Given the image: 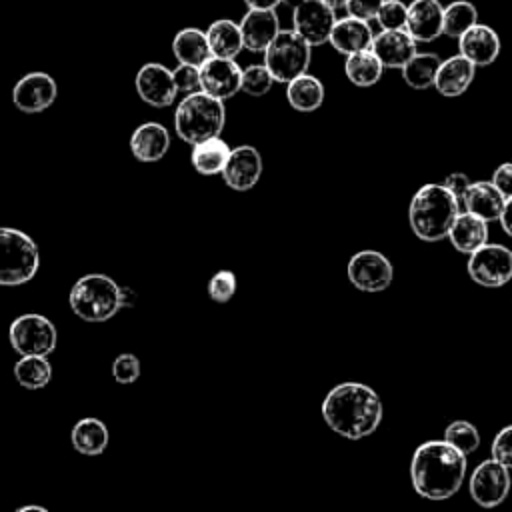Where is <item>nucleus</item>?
Segmentation results:
<instances>
[{
  "instance_id": "obj_5",
  "label": "nucleus",
  "mask_w": 512,
  "mask_h": 512,
  "mask_svg": "<svg viewBox=\"0 0 512 512\" xmlns=\"http://www.w3.org/2000/svg\"><path fill=\"white\" fill-rule=\"evenodd\" d=\"M72 312L84 322H106L122 304V288L104 274H86L76 280L68 296Z\"/></svg>"
},
{
  "instance_id": "obj_31",
  "label": "nucleus",
  "mask_w": 512,
  "mask_h": 512,
  "mask_svg": "<svg viewBox=\"0 0 512 512\" xmlns=\"http://www.w3.org/2000/svg\"><path fill=\"white\" fill-rule=\"evenodd\" d=\"M344 72L346 78L360 88H368L374 86L384 72V64L378 60V56L368 48V50H360L354 52L350 56H346L344 62Z\"/></svg>"
},
{
  "instance_id": "obj_44",
  "label": "nucleus",
  "mask_w": 512,
  "mask_h": 512,
  "mask_svg": "<svg viewBox=\"0 0 512 512\" xmlns=\"http://www.w3.org/2000/svg\"><path fill=\"white\" fill-rule=\"evenodd\" d=\"M492 182L506 198L512 196V162L500 164L492 174Z\"/></svg>"
},
{
  "instance_id": "obj_12",
  "label": "nucleus",
  "mask_w": 512,
  "mask_h": 512,
  "mask_svg": "<svg viewBox=\"0 0 512 512\" xmlns=\"http://www.w3.org/2000/svg\"><path fill=\"white\" fill-rule=\"evenodd\" d=\"M336 12L322 0H300L292 12V30H296L310 46L330 40Z\"/></svg>"
},
{
  "instance_id": "obj_2",
  "label": "nucleus",
  "mask_w": 512,
  "mask_h": 512,
  "mask_svg": "<svg viewBox=\"0 0 512 512\" xmlns=\"http://www.w3.org/2000/svg\"><path fill=\"white\" fill-rule=\"evenodd\" d=\"M466 476V454L446 440L422 442L410 462L412 488L426 500L454 496Z\"/></svg>"
},
{
  "instance_id": "obj_13",
  "label": "nucleus",
  "mask_w": 512,
  "mask_h": 512,
  "mask_svg": "<svg viewBox=\"0 0 512 512\" xmlns=\"http://www.w3.org/2000/svg\"><path fill=\"white\" fill-rule=\"evenodd\" d=\"M56 96V80L46 72H30L22 76L12 90L14 106L24 114L44 112L48 106L54 104Z\"/></svg>"
},
{
  "instance_id": "obj_16",
  "label": "nucleus",
  "mask_w": 512,
  "mask_h": 512,
  "mask_svg": "<svg viewBox=\"0 0 512 512\" xmlns=\"http://www.w3.org/2000/svg\"><path fill=\"white\" fill-rule=\"evenodd\" d=\"M220 174L226 186L238 192H246L260 180L262 156L254 146H248V144L238 146L230 152Z\"/></svg>"
},
{
  "instance_id": "obj_10",
  "label": "nucleus",
  "mask_w": 512,
  "mask_h": 512,
  "mask_svg": "<svg viewBox=\"0 0 512 512\" xmlns=\"http://www.w3.org/2000/svg\"><path fill=\"white\" fill-rule=\"evenodd\" d=\"M510 468L498 462L496 458H486L482 460L472 476H470V496L476 504L482 508H494L502 504L510 492L512 480H510Z\"/></svg>"
},
{
  "instance_id": "obj_7",
  "label": "nucleus",
  "mask_w": 512,
  "mask_h": 512,
  "mask_svg": "<svg viewBox=\"0 0 512 512\" xmlns=\"http://www.w3.org/2000/svg\"><path fill=\"white\" fill-rule=\"evenodd\" d=\"M312 46L296 30H280L264 50V64L274 82L288 84L296 76L308 72Z\"/></svg>"
},
{
  "instance_id": "obj_8",
  "label": "nucleus",
  "mask_w": 512,
  "mask_h": 512,
  "mask_svg": "<svg viewBox=\"0 0 512 512\" xmlns=\"http://www.w3.org/2000/svg\"><path fill=\"white\" fill-rule=\"evenodd\" d=\"M8 338L20 356H48L58 342L56 326L42 314H22L12 320Z\"/></svg>"
},
{
  "instance_id": "obj_34",
  "label": "nucleus",
  "mask_w": 512,
  "mask_h": 512,
  "mask_svg": "<svg viewBox=\"0 0 512 512\" xmlns=\"http://www.w3.org/2000/svg\"><path fill=\"white\" fill-rule=\"evenodd\" d=\"M478 22V10L468 0H454L444 6V34L460 38L468 28Z\"/></svg>"
},
{
  "instance_id": "obj_36",
  "label": "nucleus",
  "mask_w": 512,
  "mask_h": 512,
  "mask_svg": "<svg viewBox=\"0 0 512 512\" xmlns=\"http://www.w3.org/2000/svg\"><path fill=\"white\" fill-rule=\"evenodd\" d=\"M272 84H274V78L266 68V64H252L242 70L240 90L246 92L248 96H256V98L264 96L266 92H270Z\"/></svg>"
},
{
  "instance_id": "obj_27",
  "label": "nucleus",
  "mask_w": 512,
  "mask_h": 512,
  "mask_svg": "<svg viewBox=\"0 0 512 512\" xmlns=\"http://www.w3.org/2000/svg\"><path fill=\"white\" fill-rule=\"evenodd\" d=\"M206 38L212 50V56H220V58H236L240 54V50L244 48V40H242V30L240 24H236L230 18H218L214 20L208 30H206Z\"/></svg>"
},
{
  "instance_id": "obj_41",
  "label": "nucleus",
  "mask_w": 512,
  "mask_h": 512,
  "mask_svg": "<svg viewBox=\"0 0 512 512\" xmlns=\"http://www.w3.org/2000/svg\"><path fill=\"white\" fill-rule=\"evenodd\" d=\"M492 458L512 468V424L504 426L492 440Z\"/></svg>"
},
{
  "instance_id": "obj_32",
  "label": "nucleus",
  "mask_w": 512,
  "mask_h": 512,
  "mask_svg": "<svg viewBox=\"0 0 512 512\" xmlns=\"http://www.w3.org/2000/svg\"><path fill=\"white\" fill-rule=\"evenodd\" d=\"M438 54L432 52H416L400 70L404 82L414 90H426L434 86L438 68H440Z\"/></svg>"
},
{
  "instance_id": "obj_23",
  "label": "nucleus",
  "mask_w": 512,
  "mask_h": 512,
  "mask_svg": "<svg viewBox=\"0 0 512 512\" xmlns=\"http://www.w3.org/2000/svg\"><path fill=\"white\" fill-rule=\"evenodd\" d=\"M170 148V134L160 122H144L130 136V152L140 162H158Z\"/></svg>"
},
{
  "instance_id": "obj_1",
  "label": "nucleus",
  "mask_w": 512,
  "mask_h": 512,
  "mask_svg": "<svg viewBox=\"0 0 512 512\" xmlns=\"http://www.w3.org/2000/svg\"><path fill=\"white\" fill-rule=\"evenodd\" d=\"M324 422L348 440H360L376 432L384 406L380 396L362 382L336 384L322 402Z\"/></svg>"
},
{
  "instance_id": "obj_37",
  "label": "nucleus",
  "mask_w": 512,
  "mask_h": 512,
  "mask_svg": "<svg viewBox=\"0 0 512 512\" xmlns=\"http://www.w3.org/2000/svg\"><path fill=\"white\" fill-rule=\"evenodd\" d=\"M406 18H408V4H404L402 0H384L376 14V22L380 24L382 30L406 28Z\"/></svg>"
},
{
  "instance_id": "obj_42",
  "label": "nucleus",
  "mask_w": 512,
  "mask_h": 512,
  "mask_svg": "<svg viewBox=\"0 0 512 512\" xmlns=\"http://www.w3.org/2000/svg\"><path fill=\"white\" fill-rule=\"evenodd\" d=\"M384 0H348L346 10L350 16L362 18V20H376V14L380 10Z\"/></svg>"
},
{
  "instance_id": "obj_11",
  "label": "nucleus",
  "mask_w": 512,
  "mask_h": 512,
  "mask_svg": "<svg viewBox=\"0 0 512 512\" xmlns=\"http://www.w3.org/2000/svg\"><path fill=\"white\" fill-rule=\"evenodd\" d=\"M348 280L360 292H382L392 284V262L378 250H360L348 260Z\"/></svg>"
},
{
  "instance_id": "obj_15",
  "label": "nucleus",
  "mask_w": 512,
  "mask_h": 512,
  "mask_svg": "<svg viewBox=\"0 0 512 512\" xmlns=\"http://www.w3.org/2000/svg\"><path fill=\"white\" fill-rule=\"evenodd\" d=\"M134 86H136L138 96L154 108H164V106L172 104L178 94L172 70H168L160 62H146L136 72Z\"/></svg>"
},
{
  "instance_id": "obj_17",
  "label": "nucleus",
  "mask_w": 512,
  "mask_h": 512,
  "mask_svg": "<svg viewBox=\"0 0 512 512\" xmlns=\"http://www.w3.org/2000/svg\"><path fill=\"white\" fill-rule=\"evenodd\" d=\"M406 30L416 42H432L444 34V6L438 0H412Z\"/></svg>"
},
{
  "instance_id": "obj_4",
  "label": "nucleus",
  "mask_w": 512,
  "mask_h": 512,
  "mask_svg": "<svg viewBox=\"0 0 512 512\" xmlns=\"http://www.w3.org/2000/svg\"><path fill=\"white\" fill-rule=\"evenodd\" d=\"M224 120L226 112L222 100L198 90L186 94L178 104L174 114V128L180 140L196 144L206 138L220 136Z\"/></svg>"
},
{
  "instance_id": "obj_3",
  "label": "nucleus",
  "mask_w": 512,
  "mask_h": 512,
  "mask_svg": "<svg viewBox=\"0 0 512 512\" xmlns=\"http://www.w3.org/2000/svg\"><path fill=\"white\" fill-rule=\"evenodd\" d=\"M460 212L456 196L444 184H424L408 206V224L424 242L448 238V230Z\"/></svg>"
},
{
  "instance_id": "obj_49",
  "label": "nucleus",
  "mask_w": 512,
  "mask_h": 512,
  "mask_svg": "<svg viewBox=\"0 0 512 512\" xmlns=\"http://www.w3.org/2000/svg\"><path fill=\"white\" fill-rule=\"evenodd\" d=\"M298 2H300V0H282V4H288L290 8H294Z\"/></svg>"
},
{
  "instance_id": "obj_14",
  "label": "nucleus",
  "mask_w": 512,
  "mask_h": 512,
  "mask_svg": "<svg viewBox=\"0 0 512 512\" xmlns=\"http://www.w3.org/2000/svg\"><path fill=\"white\" fill-rule=\"evenodd\" d=\"M240 84L242 68L236 64L234 58L210 56L200 66V90L222 102L232 98L240 90Z\"/></svg>"
},
{
  "instance_id": "obj_22",
  "label": "nucleus",
  "mask_w": 512,
  "mask_h": 512,
  "mask_svg": "<svg viewBox=\"0 0 512 512\" xmlns=\"http://www.w3.org/2000/svg\"><path fill=\"white\" fill-rule=\"evenodd\" d=\"M474 74H476V66L466 56L462 54L450 56L448 60L440 62L434 88L446 98H456L470 88Z\"/></svg>"
},
{
  "instance_id": "obj_35",
  "label": "nucleus",
  "mask_w": 512,
  "mask_h": 512,
  "mask_svg": "<svg viewBox=\"0 0 512 512\" xmlns=\"http://www.w3.org/2000/svg\"><path fill=\"white\" fill-rule=\"evenodd\" d=\"M444 440L456 446L466 456L472 454L480 446V432L472 422L466 420H454L444 430Z\"/></svg>"
},
{
  "instance_id": "obj_39",
  "label": "nucleus",
  "mask_w": 512,
  "mask_h": 512,
  "mask_svg": "<svg viewBox=\"0 0 512 512\" xmlns=\"http://www.w3.org/2000/svg\"><path fill=\"white\" fill-rule=\"evenodd\" d=\"M112 376L118 384L136 382L140 376V360L130 352L116 356L112 362Z\"/></svg>"
},
{
  "instance_id": "obj_45",
  "label": "nucleus",
  "mask_w": 512,
  "mask_h": 512,
  "mask_svg": "<svg viewBox=\"0 0 512 512\" xmlns=\"http://www.w3.org/2000/svg\"><path fill=\"white\" fill-rule=\"evenodd\" d=\"M498 222H500L502 230H504L508 236H512V196H508V198H506V202H504V208H502V214H500Z\"/></svg>"
},
{
  "instance_id": "obj_43",
  "label": "nucleus",
  "mask_w": 512,
  "mask_h": 512,
  "mask_svg": "<svg viewBox=\"0 0 512 512\" xmlns=\"http://www.w3.org/2000/svg\"><path fill=\"white\" fill-rule=\"evenodd\" d=\"M442 184L456 196V200H458V204H460V210H462V202H464V196H466L468 186H470L468 176H466L464 172H452V174H448V176L444 178Z\"/></svg>"
},
{
  "instance_id": "obj_20",
  "label": "nucleus",
  "mask_w": 512,
  "mask_h": 512,
  "mask_svg": "<svg viewBox=\"0 0 512 512\" xmlns=\"http://www.w3.org/2000/svg\"><path fill=\"white\" fill-rule=\"evenodd\" d=\"M240 30L246 50L264 52L280 32V20L276 10L248 8V12L240 20Z\"/></svg>"
},
{
  "instance_id": "obj_40",
  "label": "nucleus",
  "mask_w": 512,
  "mask_h": 512,
  "mask_svg": "<svg viewBox=\"0 0 512 512\" xmlns=\"http://www.w3.org/2000/svg\"><path fill=\"white\" fill-rule=\"evenodd\" d=\"M172 76H174V82H176L178 92H182L184 96L200 90V68H198V66H192V64H178V66L172 70Z\"/></svg>"
},
{
  "instance_id": "obj_25",
  "label": "nucleus",
  "mask_w": 512,
  "mask_h": 512,
  "mask_svg": "<svg viewBox=\"0 0 512 512\" xmlns=\"http://www.w3.org/2000/svg\"><path fill=\"white\" fill-rule=\"evenodd\" d=\"M504 202H506V196L496 188L492 180H480V182H470L462 202V210L474 212L486 222H492L500 218Z\"/></svg>"
},
{
  "instance_id": "obj_46",
  "label": "nucleus",
  "mask_w": 512,
  "mask_h": 512,
  "mask_svg": "<svg viewBox=\"0 0 512 512\" xmlns=\"http://www.w3.org/2000/svg\"><path fill=\"white\" fill-rule=\"evenodd\" d=\"M248 8H258V10H276V6L282 4V0H242Z\"/></svg>"
},
{
  "instance_id": "obj_48",
  "label": "nucleus",
  "mask_w": 512,
  "mask_h": 512,
  "mask_svg": "<svg viewBox=\"0 0 512 512\" xmlns=\"http://www.w3.org/2000/svg\"><path fill=\"white\" fill-rule=\"evenodd\" d=\"M46 512V508H42V506H22V508H18V512Z\"/></svg>"
},
{
  "instance_id": "obj_33",
  "label": "nucleus",
  "mask_w": 512,
  "mask_h": 512,
  "mask_svg": "<svg viewBox=\"0 0 512 512\" xmlns=\"http://www.w3.org/2000/svg\"><path fill=\"white\" fill-rule=\"evenodd\" d=\"M14 376L20 386L28 390L44 388L52 378V366L46 360V356H22L14 366Z\"/></svg>"
},
{
  "instance_id": "obj_28",
  "label": "nucleus",
  "mask_w": 512,
  "mask_h": 512,
  "mask_svg": "<svg viewBox=\"0 0 512 512\" xmlns=\"http://www.w3.org/2000/svg\"><path fill=\"white\" fill-rule=\"evenodd\" d=\"M286 98L294 110L314 112L324 102V84L316 76L304 72L288 82Z\"/></svg>"
},
{
  "instance_id": "obj_9",
  "label": "nucleus",
  "mask_w": 512,
  "mask_h": 512,
  "mask_svg": "<svg viewBox=\"0 0 512 512\" xmlns=\"http://www.w3.org/2000/svg\"><path fill=\"white\" fill-rule=\"evenodd\" d=\"M470 278L484 288H500L512 278V250L504 244H482L466 264Z\"/></svg>"
},
{
  "instance_id": "obj_38",
  "label": "nucleus",
  "mask_w": 512,
  "mask_h": 512,
  "mask_svg": "<svg viewBox=\"0 0 512 512\" xmlns=\"http://www.w3.org/2000/svg\"><path fill=\"white\" fill-rule=\"evenodd\" d=\"M236 292V276L230 270L216 272L208 282V296L214 302H228Z\"/></svg>"
},
{
  "instance_id": "obj_29",
  "label": "nucleus",
  "mask_w": 512,
  "mask_h": 512,
  "mask_svg": "<svg viewBox=\"0 0 512 512\" xmlns=\"http://www.w3.org/2000/svg\"><path fill=\"white\" fill-rule=\"evenodd\" d=\"M230 146L220 138V136H212L206 138L202 142H196L192 148V166L196 168V172L204 174V176H212L222 172L228 156H230Z\"/></svg>"
},
{
  "instance_id": "obj_19",
  "label": "nucleus",
  "mask_w": 512,
  "mask_h": 512,
  "mask_svg": "<svg viewBox=\"0 0 512 512\" xmlns=\"http://www.w3.org/2000/svg\"><path fill=\"white\" fill-rule=\"evenodd\" d=\"M370 50L378 56L384 68H402L416 54V40L406 28L380 30L374 34Z\"/></svg>"
},
{
  "instance_id": "obj_24",
  "label": "nucleus",
  "mask_w": 512,
  "mask_h": 512,
  "mask_svg": "<svg viewBox=\"0 0 512 512\" xmlns=\"http://www.w3.org/2000/svg\"><path fill=\"white\" fill-rule=\"evenodd\" d=\"M448 240L458 252L472 254L488 242V222L474 212L460 210L448 230Z\"/></svg>"
},
{
  "instance_id": "obj_21",
  "label": "nucleus",
  "mask_w": 512,
  "mask_h": 512,
  "mask_svg": "<svg viewBox=\"0 0 512 512\" xmlns=\"http://www.w3.org/2000/svg\"><path fill=\"white\" fill-rule=\"evenodd\" d=\"M374 32L368 24V20L356 18V16H344L334 22V28L330 32V44L336 52L350 56L360 50H368L372 46Z\"/></svg>"
},
{
  "instance_id": "obj_18",
  "label": "nucleus",
  "mask_w": 512,
  "mask_h": 512,
  "mask_svg": "<svg viewBox=\"0 0 512 512\" xmlns=\"http://www.w3.org/2000/svg\"><path fill=\"white\" fill-rule=\"evenodd\" d=\"M458 50L474 66H490L500 54V36L488 24L476 22L458 38Z\"/></svg>"
},
{
  "instance_id": "obj_26",
  "label": "nucleus",
  "mask_w": 512,
  "mask_h": 512,
  "mask_svg": "<svg viewBox=\"0 0 512 512\" xmlns=\"http://www.w3.org/2000/svg\"><path fill=\"white\" fill-rule=\"evenodd\" d=\"M172 52H174L178 64H192L198 68L212 56L206 32L200 28H192V26L176 32V36L172 40Z\"/></svg>"
},
{
  "instance_id": "obj_6",
  "label": "nucleus",
  "mask_w": 512,
  "mask_h": 512,
  "mask_svg": "<svg viewBox=\"0 0 512 512\" xmlns=\"http://www.w3.org/2000/svg\"><path fill=\"white\" fill-rule=\"evenodd\" d=\"M40 252L34 240L16 228H0V286H20L34 278Z\"/></svg>"
},
{
  "instance_id": "obj_30",
  "label": "nucleus",
  "mask_w": 512,
  "mask_h": 512,
  "mask_svg": "<svg viewBox=\"0 0 512 512\" xmlns=\"http://www.w3.org/2000/svg\"><path fill=\"white\" fill-rule=\"evenodd\" d=\"M70 440L80 454L96 456L108 446V428L98 418H82L72 426Z\"/></svg>"
},
{
  "instance_id": "obj_47",
  "label": "nucleus",
  "mask_w": 512,
  "mask_h": 512,
  "mask_svg": "<svg viewBox=\"0 0 512 512\" xmlns=\"http://www.w3.org/2000/svg\"><path fill=\"white\" fill-rule=\"evenodd\" d=\"M324 4H328L334 12L336 10H342V8H346V4H348V0H322Z\"/></svg>"
}]
</instances>
